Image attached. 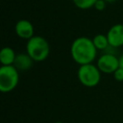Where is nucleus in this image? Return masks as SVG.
I'll return each instance as SVG.
<instances>
[{
  "label": "nucleus",
  "instance_id": "f257e3e1",
  "mask_svg": "<svg viewBox=\"0 0 123 123\" xmlns=\"http://www.w3.org/2000/svg\"><path fill=\"white\" fill-rule=\"evenodd\" d=\"M97 51L92 39L86 37H79L75 38L70 47L71 57L79 65L92 63L97 56Z\"/></svg>",
  "mask_w": 123,
  "mask_h": 123
},
{
  "label": "nucleus",
  "instance_id": "f03ea898",
  "mask_svg": "<svg viewBox=\"0 0 123 123\" xmlns=\"http://www.w3.org/2000/svg\"><path fill=\"white\" fill-rule=\"evenodd\" d=\"M26 53L34 62H43L48 58L50 53L49 43L43 37L34 36L27 40Z\"/></svg>",
  "mask_w": 123,
  "mask_h": 123
},
{
  "label": "nucleus",
  "instance_id": "7ed1b4c3",
  "mask_svg": "<svg viewBox=\"0 0 123 123\" xmlns=\"http://www.w3.org/2000/svg\"><path fill=\"white\" fill-rule=\"evenodd\" d=\"M19 82L18 70L13 65H2L0 67V91L3 93L12 91Z\"/></svg>",
  "mask_w": 123,
  "mask_h": 123
},
{
  "label": "nucleus",
  "instance_id": "20e7f679",
  "mask_svg": "<svg viewBox=\"0 0 123 123\" xmlns=\"http://www.w3.org/2000/svg\"><path fill=\"white\" fill-rule=\"evenodd\" d=\"M80 83L86 87L96 86L101 80V71L93 63L80 65L77 71Z\"/></svg>",
  "mask_w": 123,
  "mask_h": 123
},
{
  "label": "nucleus",
  "instance_id": "39448f33",
  "mask_svg": "<svg viewBox=\"0 0 123 123\" xmlns=\"http://www.w3.org/2000/svg\"><path fill=\"white\" fill-rule=\"evenodd\" d=\"M96 65L101 73L113 74L114 71L119 67V60L111 53H105L98 58Z\"/></svg>",
  "mask_w": 123,
  "mask_h": 123
},
{
  "label": "nucleus",
  "instance_id": "423d86ee",
  "mask_svg": "<svg viewBox=\"0 0 123 123\" xmlns=\"http://www.w3.org/2000/svg\"><path fill=\"white\" fill-rule=\"evenodd\" d=\"M107 37L109 39V43L112 48L123 46V24L117 23L112 25L109 29Z\"/></svg>",
  "mask_w": 123,
  "mask_h": 123
},
{
  "label": "nucleus",
  "instance_id": "0eeeda50",
  "mask_svg": "<svg viewBox=\"0 0 123 123\" xmlns=\"http://www.w3.org/2000/svg\"><path fill=\"white\" fill-rule=\"evenodd\" d=\"M14 31H15V34L17 35V37H19L20 38L27 39V40L35 36L34 35V32H35L34 26L31 23V21H29L27 19L18 20L14 26Z\"/></svg>",
  "mask_w": 123,
  "mask_h": 123
},
{
  "label": "nucleus",
  "instance_id": "6e6552de",
  "mask_svg": "<svg viewBox=\"0 0 123 123\" xmlns=\"http://www.w3.org/2000/svg\"><path fill=\"white\" fill-rule=\"evenodd\" d=\"M33 63H34L33 59L27 53H20L16 55L13 62V66L17 70L26 71L33 66Z\"/></svg>",
  "mask_w": 123,
  "mask_h": 123
},
{
  "label": "nucleus",
  "instance_id": "1a4fd4ad",
  "mask_svg": "<svg viewBox=\"0 0 123 123\" xmlns=\"http://www.w3.org/2000/svg\"><path fill=\"white\" fill-rule=\"evenodd\" d=\"M16 54L14 50L9 46L3 47L0 51V62L2 65H13Z\"/></svg>",
  "mask_w": 123,
  "mask_h": 123
},
{
  "label": "nucleus",
  "instance_id": "9d476101",
  "mask_svg": "<svg viewBox=\"0 0 123 123\" xmlns=\"http://www.w3.org/2000/svg\"><path fill=\"white\" fill-rule=\"evenodd\" d=\"M92 41H93V44H94V46L96 47L97 50H106L110 46L107 35L97 34L93 37Z\"/></svg>",
  "mask_w": 123,
  "mask_h": 123
},
{
  "label": "nucleus",
  "instance_id": "9b49d317",
  "mask_svg": "<svg viewBox=\"0 0 123 123\" xmlns=\"http://www.w3.org/2000/svg\"><path fill=\"white\" fill-rule=\"evenodd\" d=\"M74 5L81 10H87L93 8L97 0H72Z\"/></svg>",
  "mask_w": 123,
  "mask_h": 123
},
{
  "label": "nucleus",
  "instance_id": "f8f14e48",
  "mask_svg": "<svg viewBox=\"0 0 123 123\" xmlns=\"http://www.w3.org/2000/svg\"><path fill=\"white\" fill-rule=\"evenodd\" d=\"M106 6H107V3L104 0H97L93 8L95 10L99 11V12H102V11H104L106 9Z\"/></svg>",
  "mask_w": 123,
  "mask_h": 123
},
{
  "label": "nucleus",
  "instance_id": "ddd939ff",
  "mask_svg": "<svg viewBox=\"0 0 123 123\" xmlns=\"http://www.w3.org/2000/svg\"><path fill=\"white\" fill-rule=\"evenodd\" d=\"M113 77H114V79H115L116 81H118V82H122V81H123V68L118 67V68L114 71V73H113Z\"/></svg>",
  "mask_w": 123,
  "mask_h": 123
},
{
  "label": "nucleus",
  "instance_id": "4468645a",
  "mask_svg": "<svg viewBox=\"0 0 123 123\" xmlns=\"http://www.w3.org/2000/svg\"><path fill=\"white\" fill-rule=\"evenodd\" d=\"M118 60H119V67L123 68V54L118 58Z\"/></svg>",
  "mask_w": 123,
  "mask_h": 123
},
{
  "label": "nucleus",
  "instance_id": "2eb2a0df",
  "mask_svg": "<svg viewBox=\"0 0 123 123\" xmlns=\"http://www.w3.org/2000/svg\"><path fill=\"white\" fill-rule=\"evenodd\" d=\"M107 4H111V3H113V2H115L116 0H104Z\"/></svg>",
  "mask_w": 123,
  "mask_h": 123
},
{
  "label": "nucleus",
  "instance_id": "dca6fc26",
  "mask_svg": "<svg viewBox=\"0 0 123 123\" xmlns=\"http://www.w3.org/2000/svg\"><path fill=\"white\" fill-rule=\"evenodd\" d=\"M55 123H63V122H62V121H57V122H55Z\"/></svg>",
  "mask_w": 123,
  "mask_h": 123
}]
</instances>
